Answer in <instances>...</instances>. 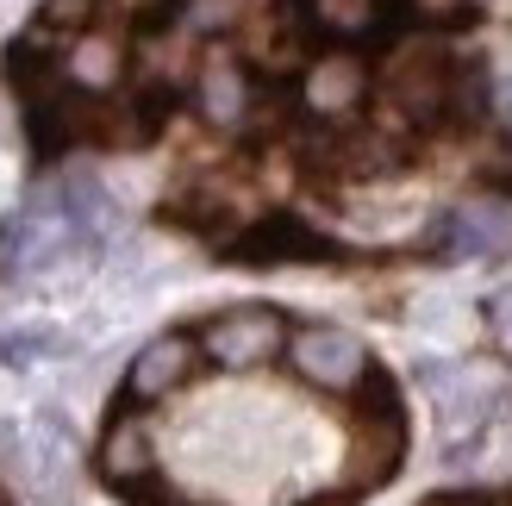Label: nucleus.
I'll return each instance as SVG.
<instances>
[{"label":"nucleus","instance_id":"1","mask_svg":"<svg viewBox=\"0 0 512 506\" xmlns=\"http://www.w3.org/2000/svg\"><path fill=\"white\" fill-rule=\"evenodd\" d=\"M294 357H300V369H306V375H319V382H350V375L363 369L356 344L331 338V332H306V338L294 344Z\"/></svg>","mask_w":512,"mask_h":506},{"label":"nucleus","instance_id":"2","mask_svg":"<svg viewBox=\"0 0 512 506\" xmlns=\"http://www.w3.org/2000/svg\"><path fill=\"white\" fill-rule=\"evenodd\" d=\"M175 369H182V344H157V350H150V357L138 363L132 382H138L144 394H157L163 382H175Z\"/></svg>","mask_w":512,"mask_h":506}]
</instances>
